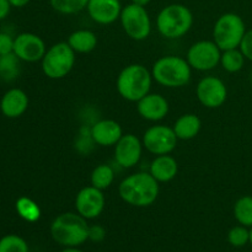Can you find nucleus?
Masks as SVG:
<instances>
[{"label": "nucleus", "mask_w": 252, "mask_h": 252, "mask_svg": "<svg viewBox=\"0 0 252 252\" xmlns=\"http://www.w3.org/2000/svg\"><path fill=\"white\" fill-rule=\"evenodd\" d=\"M118 193L126 203L133 207L152 206L159 196V182L150 172H137L121 182Z\"/></svg>", "instance_id": "obj_1"}, {"label": "nucleus", "mask_w": 252, "mask_h": 252, "mask_svg": "<svg viewBox=\"0 0 252 252\" xmlns=\"http://www.w3.org/2000/svg\"><path fill=\"white\" fill-rule=\"evenodd\" d=\"M152 71L142 64H130L123 68L117 76V91L125 100L138 102L150 93Z\"/></svg>", "instance_id": "obj_2"}, {"label": "nucleus", "mask_w": 252, "mask_h": 252, "mask_svg": "<svg viewBox=\"0 0 252 252\" xmlns=\"http://www.w3.org/2000/svg\"><path fill=\"white\" fill-rule=\"evenodd\" d=\"M89 228L86 219L79 213H63L52 223L51 234L56 243L75 248L88 240Z\"/></svg>", "instance_id": "obj_3"}, {"label": "nucleus", "mask_w": 252, "mask_h": 252, "mask_svg": "<svg viewBox=\"0 0 252 252\" xmlns=\"http://www.w3.org/2000/svg\"><path fill=\"white\" fill-rule=\"evenodd\" d=\"M192 68L187 59L176 56L161 57L152 69L153 79L166 88H181L191 80Z\"/></svg>", "instance_id": "obj_4"}, {"label": "nucleus", "mask_w": 252, "mask_h": 252, "mask_svg": "<svg viewBox=\"0 0 252 252\" xmlns=\"http://www.w3.org/2000/svg\"><path fill=\"white\" fill-rule=\"evenodd\" d=\"M193 14L182 4H170L160 10L157 17V27L162 37L169 39L180 38L191 30Z\"/></svg>", "instance_id": "obj_5"}, {"label": "nucleus", "mask_w": 252, "mask_h": 252, "mask_svg": "<svg viewBox=\"0 0 252 252\" xmlns=\"http://www.w3.org/2000/svg\"><path fill=\"white\" fill-rule=\"evenodd\" d=\"M246 33L243 17L235 12H226L214 24L213 41L221 51L239 48Z\"/></svg>", "instance_id": "obj_6"}, {"label": "nucleus", "mask_w": 252, "mask_h": 252, "mask_svg": "<svg viewBox=\"0 0 252 252\" xmlns=\"http://www.w3.org/2000/svg\"><path fill=\"white\" fill-rule=\"evenodd\" d=\"M41 62L44 75L49 79H62L73 69L75 64V52L68 42H58L47 49Z\"/></svg>", "instance_id": "obj_7"}, {"label": "nucleus", "mask_w": 252, "mask_h": 252, "mask_svg": "<svg viewBox=\"0 0 252 252\" xmlns=\"http://www.w3.org/2000/svg\"><path fill=\"white\" fill-rule=\"evenodd\" d=\"M120 20L127 36L135 41H144L152 32V21L144 6L130 2L122 9Z\"/></svg>", "instance_id": "obj_8"}, {"label": "nucleus", "mask_w": 252, "mask_h": 252, "mask_svg": "<svg viewBox=\"0 0 252 252\" xmlns=\"http://www.w3.org/2000/svg\"><path fill=\"white\" fill-rule=\"evenodd\" d=\"M221 49L214 41H199L189 47L187 62L192 69L199 71L212 70L220 63Z\"/></svg>", "instance_id": "obj_9"}, {"label": "nucleus", "mask_w": 252, "mask_h": 252, "mask_svg": "<svg viewBox=\"0 0 252 252\" xmlns=\"http://www.w3.org/2000/svg\"><path fill=\"white\" fill-rule=\"evenodd\" d=\"M177 137L167 126H153L143 135V147L154 155L170 154L176 148Z\"/></svg>", "instance_id": "obj_10"}, {"label": "nucleus", "mask_w": 252, "mask_h": 252, "mask_svg": "<svg viewBox=\"0 0 252 252\" xmlns=\"http://www.w3.org/2000/svg\"><path fill=\"white\" fill-rule=\"evenodd\" d=\"M196 95L204 107L218 108L226 101L228 89L221 79L217 76H206L197 85Z\"/></svg>", "instance_id": "obj_11"}, {"label": "nucleus", "mask_w": 252, "mask_h": 252, "mask_svg": "<svg viewBox=\"0 0 252 252\" xmlns=\"http://www.w3.org/2000/svg\"><path fill=\"white\" fill-rule=\"evenodd\" d=\"M46 52V43L38 34L24 32L14 38V53L19 57L20 61L27 63L42 61Z\"/></svg>", "instance_id": "obj_12"}, {"label": "nucleus", "mask_w": 252, "mask_h": 252, "mask_svg": "<svg viewBox=\"0 0 252 252\" xmlns=\"http://www.w3.org/2000/svg\"><path fill=\"white\" fill-rule=\"evenodd\" d=\"M75 208L85 219L97 218L105 208V196L102 191L94 186L81 189L76 194Z\"/></svg>", "instance_id": "obj_13"}, {"label": "nucleus", "mask_w": 252, "mask_h": 252, "mask_svg": "<svg viewBox=\"0 0 252 252\" xmlns=\"http://www.w3.org/2000/svg\"><path fill=\"white\" fill-rule=\"evenodd\" d=\"M143 153V142L134 134H123L115 145V159L120 166L130 169L139 162Z\"/></svg>", "instance_id": "obj_14"}, {"label": "nucleus", "mask_w": 252, "mask_h": 252, "mask_svg": "<svg viewBox=\"0 0 252 252\" xmlns=\"http://www.w3.org/2000/svg\"><path fill=\"white\" fill-rule=\"evenodd\" d=\"M89 16L98 25H111L117 21L122 12L120 0H89Z\"/></svg>", "instance_id": "obj_15"}, {"label": "nucleus", "mask_w": 252, "mask_h": 252, "mask_svg": "<svg viewBox=\"0 0 252 252\" xmlns=\"http://www.w3.org/2000/svg\"><path fill=\"white\" fill-rule=\"evenodd\" d=\"M138 113L144 120L158 122L166 117L169 113V102L160 94H148L137 102Z\"/></svg>", "instance_id": "obj_16"}, {"label": "nucleus", "mask_w": 252, "mask_h": 252, "mask_svg": "<svg viewBox=\"0 0 252 252\" xmlns=\"http://www.w3.org/2000/svg\"><path fill=\"white\" fill-rule=\"evenodd\" d=\"M122 135V127L120 123L113 120H101L91 128V138L96 144L101 147L116 145Z\"/></svg>", "instance_id": "obj_17"}, {"label": "nucleus", "mask_w": 252, "mask_h": 252, "mask_svg": "<svg viewBox=\"0 0 252 252\" xmlns=\"http://www.w3.org/2000/svg\"><path fill=\"white\" fill-rule=\"evenodd\" d=\"M29 107V96L21 89H10L0 100V110L7 118H19Z\"/></svg>", "instance_id": "obj_18"}, {"label": "nucleus", "mask_w": 252, "mask_h": 252, "mask_svg": "<svg viewBox=\"0 0 252 252\" xmlns=\"http://www.w3.org/2000/svg\"><path fill=\"white\" fill-rule=\"evenodd\" d=\"M179 171L177 161L169 154L158 155L150 164V174L158 182H170Z\"/></svg>", "instance_id": "obj_19"}, {"label": "nucleus", "mask_w": 252, "mask_h": 252, "mask_svg": "<svg viewBox=\"0 0 252 252\" xmlns=\"http://www.w3.org/2000/svg\"><path fill=\"white\" fill-rule=\"evenodd\" d=\"M201 128V118L193 113H186V115H182L181 117L177 118L172 129H174L177 139L189 140L198 135Z\"/></svg>", "instance_id": "obj_20"}, {"label": "nucleus", "mask_w": 252, "mask_h": 252, "mask_svg": "<svg viewBox=\"0 0 252 252\" xmlns=\"http://www.w3.org/2000/svg\"><path fill=\"white\" fill-rule=\"evenodd\" d=\"M68 43L75 53H90L97 46V36L90 30H78L68 37Z\"/></svg>", "instance_id": "obj_21"}, {"label": "nucleus", "mask_w": 252, "mask_h": 252, "mask_svg": "<svg viewBox=\"0 0 252 252\" xmlns=\"http://www.w3.org/2000/svg\"><path fill=\"white\" fill-rule=\"evenodd\" d=\"M245 56L240 48L226 49L223 51L220 57V64L228 73H238L245 65Z\"/></svg>", "instance_id": "obj_22"}, {"label": "nucleus", "mask_w": 252, "mask_h": 252, "mask_svg": "<svg viewBox=\"0 0 252 252\" xmlns=\"http://www.w3.org/2000/svg\"><path fill=\"white\" fill-rule=\"evenodd\" d=\"M20 74V59L12 53L0 56V79L5 81H12Z\"/></svg>", "instance_id": "obj_23"}, {"label": "nucleus", "mask_w": 252, "mask_h": 252, "mask_svg": "<svg viewBox=\"0 0 252 252\" xmlns=\"http://www.w3.org/2000/svg\"><path fill=\"white\" fill-rule=\"evenodd\" d=\"M16 212L24 220L34 223L41 218V209L33 199L29 197H20L16 201Z\"/></svg>", "instance_id": "obj_24"}, {"label": "nucleus", "mask_w": 252, "mask_h": 252, "mask_svg": "<svg viewBox=\"0 0 252 252\" xmlns=\"http://www.w3.org/2000/svg\"><path fill=\"white\" fill-rule=\"evenodd\" d=\"M113 180H115V172L112 167L107 164L98 165L91 172V186L101 191L108 189L112 185Z\"/></svg>", "instance_id": "obj_25"}, {"label": "nucleus", "mask_w": 252, "mask_h": 252, "mask_svg": "<svg viewBox=\"0 0 252 252\" xmlns=\"http://www.w3.org/2000/svg\"><path fill=\"white\" fill-rule=\"evenodd\" d=\"M234 217L240 225L252 228V196L240 197L235 202Z\"/></svg>", "instance_id": "obj_26"}, {"label": "nucleus", "mask_w": 252, "mask_h": 252, "mask_svg": "<svg viewBox=\"0 0 252 252\" xmlns=\"http://www.w3.org/2000/svg\"><path fill=\"white\" fill-rule=\"evenodd\" d=\"M51 6L63 15H74L88 6L89 0H49Z\"/></svg>", "instance_id": "obj_27"}, {"label": "nucleus", "mask_w": 252, "mask_h": 252, "mask_svg": "<svg viewBox=\"0 0 252 252\" xmlns=\"http://www.w3.org/2000/svg\"><path fill=\"white\" fill-rule=\"evenodd\" d=\"M0 252H29V246L20 236L6 235L0 239Z\"/></svg>", "instance_id": "obj_28"}, {"label": "nucleus", "mask_w": 252, "mask_h": 252, "mask_svg": "<svg viewBox=\"0 0 252 252\" xmlns=\"http://www.w3.org/2000/svg\"><path fill=\"white\" fill-rule=\"evenodd\" d=\"M228 241L235 248L245 246L246 244L250 243V230H248V226L244 225L234 226L228 233Z\"/></svg>", "instance_id": "obj_29"}, {"label": "nucleus", "mask_w": 252, "mask_h": 252, "mask_svg": "<svg viewBox=\"0 0 252 252\" xmlns=\"http://www.w3.org/2000/svg\"><path fill=\"white\" fill-rule=\"evenodd\" d=\"M14 52V38L5 32H0V56Z\"/></svg>", "instance_id": "obj_30"}, {"label": "nucleus", "mask_w": 252, "mask_h": 252, "mask_svg": "<svg viewBox=\"0 0 252 252\" xmlns=\"http://www.w3.org/2000/svg\"><path fill=\"white\" fill-rule=\"evenodd\" d=\"M239 48H240V51L243 52L245 58L252 62V30H250V31H246L245 36H244Z\"/></svg>", "instance_id": "obj_31"}, {"label": "nucleus", "mask_w": 252, "mask_h": 252, "mask_svg": "<svg viewBox=\"0 0 252 252\" xmlns=\"http://www.w3.org/2000/svg\"><path fill=\"white\" fill-rule=\"evenodd\" d=\"M106 231L102 226L100 225H93L89 228V239L91 241H95V243H98V241H102L105 239Z\"/></svg>", "instance_id": "obj_32"}, {"label": "nucleus", "mask_w": 252, "mask_h": 252, "mask_svg": "<svg viewBox=\"0 0 252 252\" xmlns=\"http://www.w3.org/2000/svg\"><path fill=\"white\" fill-rule=\"evenodd\" d=\"M10 9H11V5L9 0H0V21L7 17V15L10 14Z\"/></svg>", "instance_id": "obj_33"}, {"label": "nucleus", "mask_w": 252, "mask_h": 252, "mask_svg": "<svg viewBox=\"0 0 252 252\" xmlns=\"http://www.w3.org/2000/svg\"><path fill=\"white\" fill-rule=\"evenodd\" d=\"M31 0H9L10 5L14 7H24L26 6Z\"/></svg>", "instance_id": "obj_34"}, {"label": "nucleus", "mask_w": 252, "mask_h": 252, "mask_svg": "<svg viewBox=\"0 0 252 252\" xmlns=\"http://www.w3.org/2000/svg\"><path fill=\"white\" fill-rule=\"evenodd\" d=\"M130 1H132L133 4H137V5H140V6L145 7L150 1H152V0H130Z\"/></svg>", "instance_id": "obj_35"}, {"label": "nucleus", "mask_w": 252, "mask_h": 252, "mask_svg": "<svg viewBox=\"0 0 252 252\" xmlns=\"http://www.w3.org/2000/svg\"><path fill=\"white\" fill-rule=\"evenodd\" d=\"M62 252H83V251L78 250V249H66V250H63Z\"/></svg>", "instance_id": "obj_36"}, {"label": "nucleus", "mask_w": 252, "mask_h": 252, "mask_svg": "<svg viewBox=\"0 0 252 252\" xmlns=\"http://www.w3.org/2000/svg\"><path fill=\"white\" fill-rule=\"evenodd\" d=\"M250 244L252 245V228H251V230H250Z\"/></svg>", "instance_id": "obj_37"}, {"label": "nucleus", "mask_w": 252, "mask_h": 252, "mask_svg": "<svg viewBox=\"0 0 252 252\" xmlns=\"http://www.w3.org/2000/svg\"><path fill=\"white\" fill-rule=\"evenodd\" d=\"M251 81H252V75H251Z\"/></svg>", "instance_id": "obj_38"}]
</instances>
